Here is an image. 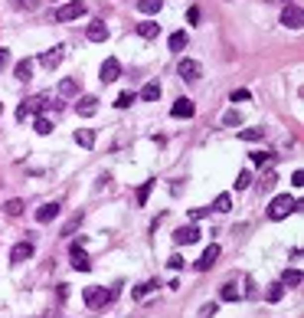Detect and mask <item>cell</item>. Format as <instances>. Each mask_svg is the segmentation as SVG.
I'll list each match as a JSON object with an SVG mask.
<instances>
[{
    "instance_id": "obj_16",
    "label": "cell",
    "mask_w": 304,
    "mask_h": 318,
    "mask_svg": "<svg viewBox=\"0 0 304 318\" xmlns=\"http://www.w3.org/2000/svg\"><path fill=\"white\" fill-rule=\"evenodd\" d=\"M56 216H59V204H43V207L36 210V223H49V220H56Z\"/></svg>"
},
{
    "instance_id": "obj_20",
    "label": "cell",
    "mask_w": 304,
    "mask_h": 318,
    "mask_svg": "<svg viewBox=\"0 0 304 318\" xmlns=\"http://www.w3.org/2000/svg\"><path fill=\"white\" fill-rule=\"evenodd\" d=\"M138 36H144V40H157L160 36V23H138Z\"/></svg>"
},
{
    "instance_id": "obj_39",
    "label": "cell",
    "mask_w": 304,
    "mask_h": 318,
    "mask_svg": "<svg viewBox=\"0 0 304 318\" xmlns=\"http://www.w3.org/2000/svg\"><path fill=\"white\" fill-rule=\"evenodd\" d=\"M249 89H235V92H232V96H229V102H249Z\"/></svg>"
},
{
    "instance_id": "obj_10",
    "label": "cell",
    "mask_w": 304,
    "mask_h": 318,
    "mask_svg": "<svg viewBox=\"0 0 304 318\" xmlns=\"http://www.w3.org/2000/svg\"><path fill=\"white\" fill-rule=\"evenodd\" d=\"M95 111H98V99H95V96H82L76 102V115H78V118H92Z\"/></svg>"
},
{
    "instance_id": "obj_1",
    "label": "cell",
    "mask_w": 304,
    "mask_h": 318,
    "mask_svg": "<svg viewBox=\"0 0 304 318\" xmlns=\"http://www.w3.org/2000/svg\"><path fill=\"white\" fill-rule=\"evenodd\" d=\"M118 295H121V282H115V286L105 292L101 286H88L85 292H82V299H85V305L88 309H98V305H105V302H115Z\"/></svg>"
},
{
    "instance_id": "obj_45",
    "label": "cell",
    "mask_w": 304,
    "mask_h": 318,
    "mask_svg": "<svg viewBox=\"0 0 304 318\" xmlns=\"http://www.w3.org/2000/svg\"><path fill=\"white\" fill-rule=\"evenodd\" d=\"M10 66V49H0V69H7Z\"/></svg>"
},
{
    "instance_id": "obj_46",
    "label": "cell",
    "mask_w": 304,
    "mask_h": 318,
    "mask_svg": "<svg viewBox=\"0 0 304 318\" xmlns=\"http://www.w3.org/2000/svg\"><path fill=\"white\" fill-rule=\"evenodd\" d=\"M187 20H190V23H200V7H190V13H187Z\"/></svg>"
},
{
    "instance_id": "obj_9",
    "label": "cell",
    "mask_w": 304,
    "mask_h": 318,
    "mask_svg": "<svg viewBox=\"0 0 304 318\" xmlns=\"http://www.w3.org/2000/svg\"><path fill=\"white\" fill-rule=\"evenodd\" d=\"M118 76H121V63H118L115 56H108V59L101 63V69H98V79L101 82H115Z\"/></svg>"
},
{
    "instance_id": "obj_17",
    "label": "cell",
    "mask_w": 304,
    "mask_h": 318,
    "mask_svg": "<svg viewBox=\"0 0 304 318\" xmlns=\"http://www.w3.org/2000/svg\"><path fill=\"white\" fill-rule=\"evenodd\" d=\"M13 76L20 82H30L33 79V59H20V63L13 66Z\"/></svg>"
},
{
    "instance_id": "obj_2",
    "label": "cell",
    "mask_w": 304,
    "mask_h": 318,
    "mask_svg": "<svg viewBox=\"0 0 304 318\" xmlns=\"http://www.w3.org/2000/svg\"><path fill=\"white\" fill-rule=\"evenodd\" d=\"M301 210V204H298L295 197H288V194H278V197L268 204V220H285V216L298 213Z\"/></svg>"
},
{
    "instance_id": "obj_19",
    "label": "cell",
    "mask_w": 304,
    "mask_h": 318,
    "mask_svg": "<svg viewBox=\"0 0 304 318\" xmlns=\"http://www.w3.org/2000/svg\"><path fill=\"white\" fill-rule=\"evenodd\" d=\"M76 144H82V148H95V131H92V128H76Z\"/></svg>"
},
{
    "instance_id": "obj_23",
    "label": "cell",
    "mask_w": 304,
    "mask_h": 318,
    "mask_svg": "<svg viewBox=\"0 0 304 318\" xmlns=\"http://www.w3.org/2000/svg\"><path fill=\"white\" fill-rule=\"evenodd\" d=\"M187 43H190V36H187L183 30L170 33V49H173V53H183V49H187Z\"/></svg>"
},
{
    "instance_id": "obj_28",
    "label": "cell",
    "mask_w": 304,
    "mask_h": 318,
    "mask_svg": "<svg viewBox=\"0 0 304 318\" xmlns=\"http://www.w3.org/2000/svg\"><path fill=\"white\" fill-rule=\"evenodd\" d=\"M164 0H138V10L141 13H160Z\"/></svg>"
},
{
    "instance_id": "obj_36",
    "label": "cell",
    "mask_w": 304,
    "mask_h": 318,
    "mask_svg": "<svg viewBox=\"0 0 304 318\" xmlns=\"http://www.w3.org/2000/svg\"><path fill=\"white\" fill-rule=\"evenodd\" d=\"M216 312H219V305H216V302H206V305H203L200 312H196V318H213V315H216Z\"/></svg>"
},
{
    "instance_id": "obj_31",
    "label": "cell",
    "mask_w": 304,
    "mask_h": 318,
    "mask_svg": "<svg viewBox=\"0 0 304 318\" xmlns=\"http://www.w3.org/2000/svg\"><path fill=\"white\" fill-rule=\"evenodd\" d=\"M301 272L298 269H285V276H281V286H301Z\"/></svg>"
},
{
    "instance_id": "obj_42",
    "label": "cell",
    "mask_w": 304,
    "mask_h": 318,
    "mask_svg": "<svg viewBox=\"0 0 304 318\" xmlns=\"http://www.w3.org/2000/svg\"><path fill=\"white\" fill-rule=\"evenodd\" d=\"M190 216H193V220H203V216H210V207H196Z\"/></svg>"
},
{
    "instance_id": "obj_25",
    "label": "cell",
    "mask_w": 304,
    "mask_h": 318,
    "mask_svg": "<svg viewBox=\"0 0 304 318\" xmlns=\"http://www.w3.org/2000/svg\"><path fill=\"white\" fill-rule=\"evenodd\" d=\"M56 92H59V96H63V99L76 96V92H78V79H72V76H69V79H63V82H59V89H56Z\"/></svg>"
},
{
    "instance_id": "obj_40",
    "label": "cell",
    "mask_w": 304,
    "mask_h": 318,
    "mask_svg": "<svg viewBox=\"0 0 304 318\" xmlns=\"http://www.w3.org/2000/svg\"><path fill=\"white\" fill-rule=\"evenodd\" d=\"M167 266L177 272V269H183V266H187V259H183V256H170V259H167Z\"/></svg>"
},
{
    "instance_id": "obj_47",
    "label": "cell",
    "mask_w": 304,
    "mask_h": 318,
    "mask_svg": "<svg viewBox=\"0 0 304 318\" xmlns=\"http://www.w3.org/2000/svg\"><path fill=\"white\" fill-rule=\"evenodd\" d=\"M0 115H3V102H0Z\"/></svg>"
},
{
    "instance_id": "obj_43",
    "label": "cell",
    "mask_w": 304,
    "mask_h": 318,
    "mask_svg": "<svg viewBox=\"0 0 304 318\" xmlns=\"http://www.w3.org/2000/svg\"><path fill=\"white\" fill-rule=\"evenodd\" d=\"M291 184H295V187H304V171H295V174H291Z\"/></svg>"
},
{
    "instance_id": "obj_22",
    "label": "cell",
    "mask_w": 304,
    "mask_h": 318,
    "mask_svg": "<svg viewBox=\"0 0 304 318\" xmlns=\"http://www.w3.org/2000/svg\"><path fill=\"white\" fill-rule=\"evenodd\" d=\"M154 177H151V181H144V184H141V187H138V207H148V200H151V191H154Z\"/></svg>"
},
{
    "instance_id": "obj_27",
    "label": "cell",
    "mask_w": 304,
    "mask_h": 318,
    "mask_svg": "<svg viewBox=\"0 0 304 318\" xmlns=\"http://www.w3.org/2000/svg\"><path fill=\"white\" fill-rule=\"evenodd\" d=\"M210 210H216V213H226V210H232V197H229V194H219V197L213 200Z\"/></svg>"
},
{
    "instance_id": "obj_11",
    "label": "cell",
    "mask_w": 304,
    "mask_h": 318,
    "mask_svg": "<svg viewBox=\"0 0 304 318\" xmlns=\"http://www.w3.org/2000/svg\"><path fill=\"white\" fill-rule=\"evenodd\" d=\"M170 115H173V118H193V115H196L193 99H177V102H173V108H170Z\"/></svg>"
},
{
    "instance_id": "obj_33",
    "label": "cell",
    "mask_w": 304,
    "mask_h": 318,
    "mask_svg": "<svg viewBox=\"0 0 304 318\" xmlns=\"http://www.w3.org/2000/svg\"><path fill=\"white\" fill-rule=\"evenodd\" d=\"M33 125H36V135H49V131H53V121H49L46 115H36Z\"/></svg>"
},
{
    "instance_id": "obj_38",
    "label": "cell",
    "mask_w": 304,
    "mask_h": 318,
    "mask_svg": "<svg viewBox=\"0 0 304 318\" xmlns=\"http://www.w3.org/2000/svg\"><path fill=\"white\" fill-rule=\"evenodd\" d=\"M249 158H252V164L262 167V164H268V161H272V154H268V151H252Z\"/></svg>"
},
{
    "instance_id": "obj_26",
    "label": "cell",
    "mask_w": 304,
    "mask_h": 318,
    "mask_svg": "<svg viewBox=\"0 0 304 318\" xmlns=\"http://www.w3.org/2000/svg\"><path fill=\"white\" fill-rule=\"evenodd\" d=\"M154 289H157V282H154V279H148V282H141V286L131 289V299H144V295H151Z\"/></svg>"
},
{
    "instance_id": "obj_6",
    "label": "cell",
    "mask_w": 304,
    "mask_h": 318,
    "mask_svg": "<svg viewBox=\"0 0 304 318\" xmlns=\"http://www.w3.org/2000/svg\"><path fill=\"white\" fill-rule=\"evenodd\" d=\"M177 76H180V79H187V82H196V79L203 76V66L196 63V59H180Z\"/></svg>"
},
{
    "instance_id": "obj_4",
    "label": "cell",
    "mask_w": 304,
    "mask_h": 318,
    "mask_svg": "<svg viewBox=\"0 0 304 318\" xmlns=\"http://www.w3.org/2000/svg\"><path fill=\"white\" fill-rule=\"evenodd\" d=\"M85 3L82 0H69V3H63V7L53 13V20L56 23H72V20H78V16H85Z\"/></svg>"
},
{
    "instance_id": "obj_13",
    "label": "cell",
    "mask_w": 304,
    "mask_h": 318,
    "mask_svg": "<svg viewBox=\"0 0 304 318\" xmlns=\"http://www.w3.org/2000/svg\"><path fill=\"white\" fill-rule=\"evenodd\" d=\"M72 269H78V272L92 269V259H88V253L78 246V243H72Z\"/></svg>"
},
{
    "instance_id": "obj_37",
    "label": "cell",
    "mask_w": 304,
    "mask_h": 318,
    "mask_svg": "<svg viewBox=\"0 0 304 318\" xmlns=\"http://www.w3.org/2000/svg\"><path fill=\"white\" fill-rule=\"evenodd\" d=\"M249 184H252V174H249V171H239V177H235V191H245Z\"/></svg>"
},
{
    "instance_id": "obj_29",
    "label": "cell",
    "mask_w": 304,
    "mask_h": 318,
    "mask_svg": "<svg viewBox=\"0 0 304 318\" xmlns=\"http://www.w3.org/2000/svg\"><path fill=\"white\" fill-rule=\"evenodd\" d=\"M275 184H278V174H275V171H265L262 181H258V187H262V194H268V191H275Z\"/></svg>"
},
{
    "instance_id": "obj_41",
    "label": "cell",
    "mask_w": 304,
    "mask_h": 318,
    "mask_svg": "<svg viewBox=\"0 0 304 318\" xmlns=\"http://www.w3.org/2000/svg\"><path fill=\"white\" fill-rule=\"evenodd\" d=\"M78 220H82V213H76V216H72V220H69V223H66V226H63V233H66V236H69V233H72V230H76V226H78Z\"/></svg>"
},
{
    "instance_id": "obj_24",
    "label": "cell",
    "mask_w": 304,
    "mask_h": 318,
    "mask_svg": "<svg viewBox=\"0 0 304 318\" xmlns=\"http://www.w3.org/2000/svg\"><path fill=\"white\" fill-rule=\"evenodd\" d=\"M23 210H26V204L20 197H13V200L3 204V213H7V216H23Z\"/></svg>"
},
{
    "instance_id": "obj_5",
    "label": "cell",
    "mask_w": 304,
    "mask_h": 318,
    "mask_svg": "<svg viewBox=\"0 0 304 318\" xmlns=\"http://www.w3.org/2000/svg\"><path fill=\"white\" fill-rule=\"evenodd\" d=\"M281 26L285 30H301L304 26V13L298 3H285V10H281Z\"/></svg>"
},
{
    "instance_id": "obj_30",
    "label": "cell",
    "mask_w": 304,
    "mask_h": 318,
    "mask_svg": "<svg viewBox=\"0 0 304 318\" xmlns=\"http://www.w3.org/2000/svg\"><path fill=\"white\" fill-rule=\"evenodd\" d=\"M265 299L268 302H281V299H285V286H281V282H272V286H268V292H265Z\"/></svg>"
},
{
    "instance_id": "obj_34",
    "label": "cell",
    "mask_w": 304,
    "mask_h": 318,
    "mask_svg": "<svg viewBox=\"0 0 304 318\" xmlns=\"http://www.w3.org/2000/svg\"><path fill=\"white\" fill-rule=\"evenodd\" d=\"M138 102V96H134V92H121V96L115 99V108H128V105H134Z\"/></svg>"
},
{
    "instance_id": "obj_44",
    "label": "cell",
    "mask_w": 304,
    "mask_h": 318,
    "mask_svg": "<svg viewBox=\"0 0 304 318\" xmlns=\"http://www.w3.org/2000/svg\"><path fill=\"white\" fill-rule=\"evenodd\" d=\"M16 7L20 10H36V0H16Z\"/></svg>"
},
{
    "instance_id": "obj_18",
    "label": "cell",
    "mask_w": 304,
    "mask_h": 318,
    "mask_svg": "<svg viewBox=\"0 0 304 318\" xmlns=\"http://www.w3.org/2000/svg\"><path fill=\"white\" fill-rule=\"evenodd\" d=\"M219 299H223V302H239L242 292H239V286H235V282H226V286L219 289Z\"/></svg>"
},
{
    "instance_id": "obj_32",
    "label": "cell",
    "mask_w": 304,
    "mask_h": 318,
    "mask_svg": "<svg viewBox=\"0 0 304 318\" xmlns=\"http://www.w3.org/2000/svg\"><path fill=\"white\" fill-rule=\"evenodd\" d=\"M223 125H226V128H235V125H242V111L229 108L226 115H223Z\"/></svg>"
},
{
    "instance_id": "obj_48",
    "label": "cell",
    "mask_w": 304,
    "mask_h": 318,
    "mask_svg": "<svg viewBox=\"0 0 304 318\" xmlns=\"http://www.w3.org/2000/svg\"><path fill=\"white\" fill-rule=\"evenodd\" d=\"M285 3H291V0H285Z\"/></svg>"
},
{
    "instance_id": "obj_7",
    "label": "cell",
    "mask_w": 304,
    "mask_h": 318,
    "mask_svg": "<svg viewBox=\"0 0 304 318\" xmlns=\"http://www.w3.org/2000/svg\"><path fill=\"white\" fill-rule=\"evenodd\" d=\"M219 253H223V249H219L216 243H210V246L203 249V256H200V259L193 263V269H196V272H206V269H213V263L219 259Z\"/></svg>"
},
{
    "instance_id": "obj_35",
    "label": "cell",
    "mask_w": 304,
    "mask_h": 318,
    "mask_svg": "<svg viewBox=\"0 0 304 318\" xmlns=\"http://www.w3.org/2000/svg\"><path fill=\"white\" fill-rule=\"evenodd\" d=\"M262 135H265L262 128H242V131H239V138H242V141H258Z\"/></svg>"
},
{
    "instance_id": "obj_3",
    "label": "cell",
    "mask_w": 304,
    "mask_h": 318,
    "mask_svg": "<svg viewBox=\"0 0 304 318\" xmlns=\"http://www.w3.org/2000/svg\"><path fill=\"white\" fill-rule=\"evenodd\" d=\"M49 105V96H33V99H23L20 102V108H16V121H26L33 118V115H39V111Z\"/></svg>"
},
{
    "instance_id": "obj_8",
    "label": "cell",
    "mask_w": 304,
    "mask_h": 318,
    "mask_svg": "<svg viewBox=\"0 0 304 318\" xmlns=\"http://www.w3.org/2000/svg\"><path fill=\"white\" fill-rule=\"evenodd\" d=\"M63 59H66V46H53V49H46V53L39 56V66H43V69H56Z\"/></svg>"
},
{
    "instance_id": "obj_12",
    "label": "cell",
    "mask_w": 304,
    "mask_h": 318,
    "mask_svg": "<svg viewBox=\"0 0 304 318\" xmlns=\"http://www.w3.org/2000/svg\"><path fill=\"white\" fill-rule=\"evenodd\" d=\"M33 253H36V246L33 243H16L13 249H10V263H26V259H33Z\"/></svg>"
},
{
    "instance_id": "obj_21",
    "label": "cell",
    "mask_w": 304,
    "mask_h": 318,
    "mask_svg": "<svg viewBox=\"0 0 304 318\" xmlns=\"http://www.w3.org/2000/svg\"><path fill=\"white\" fill-rule=\"evenodd\" d=\"M160 99V82H148L141 89V102H157Z\"/></svg>"
},
{
    "instance_id": "obj_15",
    "label": "cell",
    "mask_w": 304,
    "mask_h": 318,
    "mask_svg": "<svg viewBox=\"0 0 304 318\" xmlns=\"http://www.w3.org/2000/svg\"><path fill=\"white\" fill-rule=\"evenodd\" d=\"M196 239H200V230H196V226H180V230L173 233V243H180V246H190Z\"/></svg>"
},
{
    "instance_id": "obj_14",
    "label": "cell",
    "mask_w": 304,
    "mask_h": 318,
    "mask_svg": "<svg viewBox=\"0 0 304 318\" xmlns=\"http://www.w3.org/2000/svg\"><path fill=\"white\" fill-rule=\"evenodd\" d=\"M85 36L92 43H105V40H108V26H105V20H92V23L85 26Z\"/></svg>"
}]
</instances>
